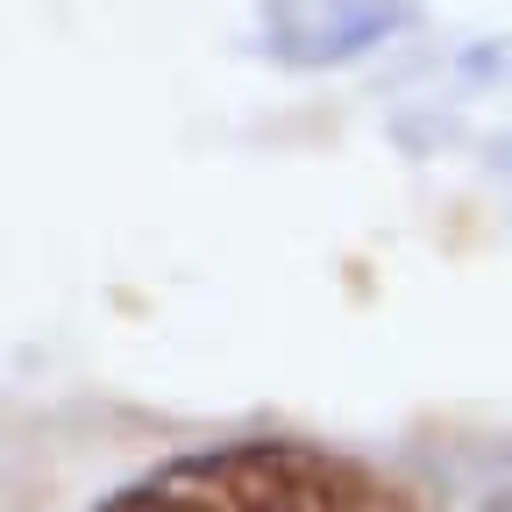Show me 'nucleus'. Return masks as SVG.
Here are the masks:
<instances>
[{"mask_svg":"<svg viewBox=\"0 0 512 512\" xmlns=\"http://www.w3.org/2000/svg\"><path fill=\"white\" fill-rule=\"evenodd\" d=\"M164 512H406V491L356 456L306 441H242L150 477Z\"/></svg>","mask_w":512,"mask_h":512,"instance_id":"f257e3e1","label":"nucleus"},{"mask_svg":"<svg viewBox=\"0 0 512 512\" xmlns=\"http://www.w3.org/2000/svg\"><path fill=\"white\" fill-rule=\"evenodd\" d=\"M100 512H164V505H157V491H150V484H136V491H121V498H114V505H100Z\"/></svg>","mask_w":512,"mask_h":512,"instance_id":"f03ea898","label":"nucleus"}]
</instances>
